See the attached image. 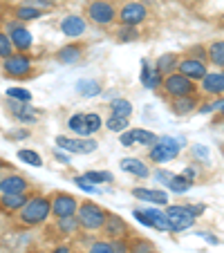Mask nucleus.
Returning a JSON list of instances; mask_svg holds the SVG:
<instances>
[{"mask_svg":"<svg viewBox=\"0 0 224 253\" xmlns=\"http://www.w3.org/2000/svg\"><path fill=\"white\" fill-rule=\"evenodd\" d=\"M101 124H103V119H101V115H96V112H90V115H86V130H88V137L94 132H99Z\"/></svg>","mask_w":224,"mask_h":253,"instance_id":"nucleus-39","label":"nucleus"},{"mask_svg":"<svg viewBox=\"0 0 224 253\" xmlns=\"http://www.w3.org/2000/svg\"><path fill=\"white\" fill-rule=\"evenodd\" d=\"M197 105H200V101H197L195 94L177 96V99H171V112L175 117H186V115H191L193 110H197Z\"/></svg>","mask_w":224,"mask_h":253,"instance_id":"nucleus-17","label":"nucleus"},{"mask_svg":"<svg viewBox=\"0 0 224 253\" xmlns=\"http://www.w3.org/2000/svg\"><path fill=\"white\" fill-rule=\"evenodd\" d=\"M110 110H112L115 117H124V119H128V117L133 115V103H130L128 99H115L112 103H110Z\"/></svg>","mask_w":224,"mask_h":253,"instance_id":"nucleus-31","label":"nucleus"},{"mask_svg":"<svg viewBox=\"0 0 224 253\" xmlns=\"http://www.w3.org/2000/svg\"><path fill=\"white\" fill-rule=\"evenodd\" d=\"M79 220L77 215H67V217H58L56 220V231L63 235V238H72V235L79 233Z\"/></svg>","mask_w":224,"mask_h":253,"instance_id":"nucleus-24","label":"nucleus"},{"mask_svg":"<svg viewBox=\"0 0 224 253\" xmlns=\"http://www.w3.org/2000/svg\"><path fill=\"white\" fill-rule=\"evenodd\" d=\"M45 16V9H39V7H32V5H18L14 7V18L25 23V20H36Z\"/></svg>","mask_w":224,"mask_h":253,"instance_id":"nucleus-26","label":"nucleus"},{"mask_svg":"<svg viewBox=\"0 0 224 253\" xmlns=\"http://www.w3.org/2000/svg\"><path fill=\"white\" fill-rule=\"evenodd\" d=\"M9 39H11V45H14V52H20V54H27L29 47H32V34L25 25H18L16 29L9 32Z\"/></svg>","mask_w":224,"mask_h":253,"instance_id":"nucleus-16","label":"nucleus"},{"mask_svg":"<svg viewBox=\"0 0 224 253\" xmlns=\"http://www.w3.org/2000/svg\"><path fill=\"white\" fill-rule=\"evenodd\" d=\"M133 215L137 217L139 222H141L143 226H150V229H153V224H150V217H148V215L143 213V211H139V209H137V211H133Z\"/></svg>","mask_w":224,"mask_h":253,"instance_id":"nucleus-45","label":"nucleus"},{"mask_svg":"<svg viewBox=\"0 0 224 253\" xmlns=\"http://www.w3.org/2000/svg\"><path fill=\"white\" fill-rule=\"evenodd\" d=\"M27 193H20V195H0V209L5 211V213H18L25 204L29 202Z\"/></svg>","mask_w":224,"mask_h":253,"instance_id":"nucleus-20","label":"nucleus"},{"mask_svg":"<svg viewBox=\"0 0 224 253\" xmlns=\"http://www.w3.org/2000/svg\"><path fill=\"white\" fill-rule=\"evenodd\" d=\"M32 188L27 177L18 175V172H9V175L0 177V195H20Z\"/></svg>","mask_w":224,"mask_h":253,"instance_id":"nucleus-12","label":"nucleus"},{"mask_svg":"<svg viewBox=\"0 0 224 253\" xmlns=\"http://www.w3.org/2000/svg\"><path fill=\"white\" fill-rule=\"evenodd\" d=\"M130 132V139H133V143H139V146H155L157 143V134L150 132V130H143V128H133L128 130Z\"/></svg>","mask_w":224,"mask_h":253,"instance_id":"nucleus-28","label":"nucleus"},{"mask_svg":"<svg viewBox=\"0 0 224 253\" xmlns=\"http://www.w3.org/2000/svg\"><path fill=\"white\" fill-rule=\"evenodd\" d=\"M143 213L150 217V224H153V229L157 231H168V217L164 211H157V209H146Z\"/></svg>","mask_w":224,"mask_h":253,"instance_id":"nucleus-30","label":"nucleus"},{"mask_svg":"<svg viewBox=\"0 0 224 253\" xmlns=\"http://www.w3.org/2000/svg\"><path fill=\"white\" fill-rule=\"evenodd\" d=\"M177 63H179V56H177V54H164V56L157 58L155 70H157L162 77H168V74L177 72Z\"/></svg>","mask_w":224,"mask_h":253,"instance_id":"nucleus-25","label":"nucleus"},{"mask_svg":"<svg viewBox=\"0 0 224 253\" xmlns=\"http://www.w3.org/2000/svg\"><path fill=\"white\" fill-rule=\"evenodd\" d=\"M86 16L88 20H92L99 27H108L117 20V9L108 0H90L86 7Z\"/></svg>","mask_w":224,"mask_h":253,"instance_id":"nucleus-5","label":"nucleus"},{"mask_svg":"<svg viewBox=\"0 0 224 253\" xmlns=\"http://www.w3.org/2000/svg\"><path fill=\"white\" fill-rule=\"evenodd\" d=\"M200 235H202V238H204V240H209L211 244H218V240H215V238H213V235H211V233H200Z\"/></svg>","mask_w":224,"mask_h":253,"instance_id":"nucleus-50","label":"nucleus"},{"mask_svg":"<svg viewBox=\"0 0 224 253\" xmlns=\"http://www.w3.org/2000/svg\"><path fill=\"white\" fill-rule=\"evenodd\" d=\"M110 244H112V253H130L128 240H126V238H119V240H110Z\"/></svg>","mask_w":224,"mask_h":253,"instance_id":"nucleus-43","label":"nucleus"},{"mask_svg":"<svg viewBox=\"0 0 224 253\" xmlns=\"http://www.w3.org/2000/svg\"><path fill=\"white\" fill-rule=\"evenodd\" d=\"M155 179H159V182H162L166 188H171L173 193H186L193 186V182H188L186 177L173 175V172H168V170H157L155 172Z\"/></svg>","mask_w":224,"mask_h":253,"instance_id":"nucleus-13","label":"nucleus"},{"mask_svg":"<svg viewBox=\"0 0 224 253\" xmlns=\"http://www.w3.org/2000/svg\"><path fill=\"white\" fill-rule=\"evenodd\" d=\"M56 159H58V162H63V164L70 162V157H67V155H63V153H58V150H56Z\"/></svg>","mask_w":224,"mask_h":253,"instance_id":"nucleus-49","label":"nucleus"},{"mask_svg":"<svg viewBox=\"0 0 224 253\" xmlns=\"http://www.w3.org/2000/svg\"><path fill=\"white\" fill-rule=\"evenodd\" d=\"M83 56V45L81 43H67L56 52V61L63 65H72Z\"/></svg>","mask_w":224,"mask_h":253,"instance_id":"nucleus-19","label":"nucleus"},{"mask_svg":"<svg viewBox=\"0 0 224 253\" xmlns=\"http://www.w3.org/2000/svg\"><path fill=\"white\" fill-rule=\"evenodd\" d=\"M128 247H130V253H159L157 244L153 240L141 238V235H130Z\"/></svg>","mask_w":224,"mask_h":253,"instance_id":"nucleus-22","label":"nucleus"},{"mask_svg":"<svg viewBox=\"0 0 224 253\" xmlns=\"http://www.w3.org/2000/svg\"><path fill=\"white\" fill-rule=\"evenodd\" d=\"M159 90H164V94L171 96V99H177V96H191V94H195L197 85L191 81V79L181 77L179 72H173V74L164 77L162 87H159Z\"/></svg>","mask_w":224,"mask_h":253,"instance_id":"nucleus-4","label":"nucleus"},{"mask_svg":"<svg viewBox=\"0 0 224 253\" xmlns=\"http://www.w3.org/2000/svg\"><path fill=\"white\" fill-rule=\"evenodd\" d=\"M117 41H121V43H133V41H139V29L121 25L119 32H117Z\"/></svg>","mask_w":224,"mask_h":253,"instance_id":"nucleus-36","label":"nucleus"},{"mask_svg":"<svg viewBox=\"0 0 224 253\" xmlns=\"http://www.w3.org/2000/svg\"><path fill=\"white\" fill-rule=\"evenodd\" d=\"M77 90L81 96H94L101 92V83L99 81H90V79H83L77 83Z\"/></svg>","mask_w":224,"mask_h":253,"instance_id":"nucleus-32","label":"nucleus"},{"mask_svg":"<svg viewBox=\"0 0 224 253\" xmlns=\"http://www.w3.org/2000/svg\"><path fill=\"white\" fill-rule=\"evenodd\" d=\"M141 67H143V72H141V83L148 87V90H159V87H162L164 77L159 74L157 70H150L148 61H143V63H141Z\"/></svg>","mask_w":224,"mask_h":253,"instance_id":"nucleus-23","label":"nucleus"},{"mask_svg":"<svg viewBox=\"0 0 224 253\" xmlns=\"http://www.w3.org/2000/svg\"><path fill=\"white\" fill-rule=\"evenodd\" d=\"M101 233L105 235V240H119V238H130V226L128 222L117 213H110L108 211V217H105V224L101 229Z\"/></svg>","mask_w":224,"mask_h":253,"instance_id":"nucleus-9","label":"nucleus"},{"mask_svg":"<svg viewBox=\"0 0 224 253\" xmlns=\"http://www.w3.org/2000/svg\"><path fill=\"white\" fill-rule=\"evenodd\" d=\"M49 215H52V209H49V195H32L27 204L16 213V220H18L20 226L34 229V226L45 224V222L49 220Z\"/></svg>","mask_w":224,"mask_h":253,"instance_id":"nucleus-1","label":"nucleus"},{"mask_svg":"<svg viewBox=\"0 0 224 253\" xmlns=\"http://www.w3.org/2000/svg\"><path fill=\"white\" fill-rule=\"evenodd\" d=\"M61 32L65 34V36H70V39H79V36H83V34L88 32V23L83 16H65V18L61 20Z\"/></svg>","mask_w":224,"mask_h":253,"instance_id":"nucleus-14","label":"nucleus"},{"mask_svg":"<svg viewBox=\"0 0 224 253\" xmlns=\"http://www.w3.org/2000/svg\"><path fill=\"white\" fill-rule=\"evenodd\" d=\"M105 217H108V211H105L101 204H96V202H90V200L81 202L77 209L79 226H81L83 231H90V233L103 229Z\"/></svg>","mask_w":224,"mask_h":253,"instance_id":"nucleus-2","label":"nucleus"},{"mask_svg":"<svg viewBox=\"0 0 224 253\" xmlns=\"http://www.w3.org/2000/svg\"><path fill=\"white\" fill-rule=\"evenodd\" d=\"M197 217H191V215H181V217H168V231L171 233H179V231L193 229L195 226Z\"/></svg>","mask_w":224,"mask_h":253,"instance_id":"nucleus-29","label":"nucleus"},{"mask_svg":"<svg viewBox=\"0 0 224 253\" xmlns=\"http://www.w3.org/2000/svg\"><path fill=\"white\" fill-rule=\"evenodd\" d=\"M7 166H9V164H7L5 159H0V170H2V168H7Z\"/></svg>","mask_w":224,"mask_h":253,"instance_id":"nucleus-51","label":"nucleus"},{"mask_svg":"<svg viewBox=\"0 0 224 253\" xmlns=\"http://www.w3.org/2000/svg\"><path fill=\"white\" fill-rule=\"evenodd\" d=\"M206 56H209V63L220 70H224V41H213L206 49Z\"/></svg>","mask_w":224,"mask_h":253,"instance_id":"nucleus-27","label":"nucleus"},{"mask_svg":"<svg viewBox=\"0 0 224 253\" xmlns=\"http://www.w3.org/2000/svg\"><path fill=\"white\" fill-rule=\"evenodd\" d=\"M18 159L25 164H29V166H43V159H41L39 153H34V150H27V148H20L18 150Z\"/></svg>","mask_w":224,"mask_h":253,"instance_id":"nucleus-35","label":"nucleus"},{"mask_svg":"<svg viewBox=\"0 0 224 253\" xmlns=\"http://www.w3.org/2000/svg\"><path fill=\"white\" fill-rule=\"evenodd\" d=\"M72 182L77 184V186L81 188V191H86V193H99V188H96V186H92V184L88 182V179H86V177H83V175H77V177H74V179H72Z\"/></svg>","mask_w":224,"mask_h":253,"instance_id":"nucleus-42","label":"nucleus"},{"mask_svg":"<svg viewBox=\"0 0 224 253\" xmlns=\"http://www.w3.org/2000/svg\"><path fill=\"white\" fill-rule=\"evenodd\" d=\"M218 112H220V119H224V103H222V108H220Z\"/></svg>","mask_w":224,"mask_h":253,"instance_id":"nucleus-52","label":"nucleus"},{"mask_svg":"<svg viewBox=\"0 0 224 253\" xmlns=\"http://www.w3.org/2000/svg\"><path fill=\"white\" fill-rule=\"evenodd\" d=\"M202 92L209 96H222L224 94V72H209L204 79H202Z\"/></svg>","mask_w":224,"mask_h":253,"instance_id":"nucleus-15","label":"nucleus"},{"mask_svg":"<svg viewBox=\"0 0 224 253\" xmlns=\"http://www.w3.org/2000/svg\"><path fill=\"white\" fill-rule=\"evenodd\" d=\"M177 72H179L181 77L191 79V81L195 83V81H202V79L209 74V67H206L204 61H197V58L186 56V58H179V63H177Z\"/></svg>","mask_w":224,"mask_h":253,"instance_id":"nucleus-11","label":"nucleus"},{"mask_svg":"<svg viewBox=\"0 0 224 253\" xmlns=\"http://www.w3.org/2000/svg\"><path fill=\"white\" fill-rule=\"evenodd\" d=\"M49 253H74L70 247H65V244H58V247H54Z\"/></svg>","mask_w":224,"mask_h":253,"instance_id":"nucleus-48","label":"nucleus"},{"mask_svg":"<svg viewBox=\"0 0 224 253\" xmlns=\"http://www.w3.org/2000/svg\"><path fill=\"white\" fill-rule=\"evenodd\" d=\"M181 177H186V179H188V182H193V179H195V177H197V170H195V168H184V172H181Z\"/></svg>","mask_w":224,"mask_h":253,"instance_id":"nucleus-46","label":"nucleus"},{"mask_svg":"<svg viewBox=\"0 0 224 253\" xmlns=\"http://www.w3.org/2000/svg\"><path fill=\"white\" fill-rule=\"evenodd\" d=\"M2 72L7 79H16V81H25L27 77H32L34 72V63L29 54H20L14 52L9 58L2 61Z\"/></svg>","mask_w":224,"mask_h":253,"instance_id":"nucleus-3","label":"nucleus"},{"mask_svg":"<svg viewBox=\"0 0 224 253\" xmlns=\"http://www.w3.org/2000/svg\"><path fill=\"white\" fill-rule=\"evenodd\" d=\"M49 209H52V215L54 217H67V215H77V209H79V200L70 193H52L49 195Z\"/></svg>","mask_w":224,"mask_h":253,"instance_id":"nucleus-7","label":"nucleus"},{"mask_svg":"<svg viewBox=\"0 0 224 253\" xmlns=\"http://www.w3.org/2000/svg\"><path fill=\"white\" fill-rule=\"evenodd\" d=\"M121 170L128 172V175L139 177V179H148V177H150V168H148V164H143L141 159H137V157H124L121 159Z\"/></svg>","mask_w":224,"mask_h":253,"instance_id":"nucleus-18","label":"nucleus"},{"mask_svg":"<svg viewBox=\"0 0 224 253\" xmlns=\"http://www.w3.org/2000/svg\"><path fill=\"white\" fill-rule=\"evenodd\" d=\"M121 146H126V148H130V146H134L133 139H130V132H121Z\"/></svg>","mask_w":224,"mask_h":253,"instance_id":"nucleus-47","label":"nucleus"},{"mask_svg":"<svg viewBox=\"0 0 224 253\" xmlns=\"http://www.w3.org/2000/svg\"><path fill=\"white\" fill-rule=\"evenodd\" d=\"M7 99L18 101V103H29L32 94H29L27 90H23V87H9V90H7Z\"/></svg>","mask_w":224,"mask_h":253,"instance_id":"nucleus-40","label":"nucleus"},{"mask_svg":"<svg viewBox=\"0 0 224 253\" xmlns=\"http://www.w3.org/2000/svg\"><path fill=\"white\" fill-rule=\"evenodd\" d=\"M222 72H224V70H222Z\"/></svg>","mask_w":224,"mask_h":253,"instance_id":"nucleus-53","label":"nucleus"},{"mask_svg":"<svg viewBox=\"0 0 224 253\" xmlns=\"http://www.w3.org/2000/svg\"><path fill=\"white\" fill-rule=\"evenodd\" d=\"M181 150V141L179 139H173V137H159L155 146H150L148 150V159L153 164H164V162H171L179 155Z\"/></svg>","mask_w":224,"mask_h":253,"instance_id":"nucleus-6","label":"nucleus"},{"mask_svg":"<svg viewBox=\"0 0 224 253\" xmlns=\"http://www.w3.org/2000/svg\"><path fill=\"white\" fill-rule=\"evenodd\" d=\"M188 56L191 58H197V61H204L206 63V47H202V45H195V47L188 49Z\"/></svg>","mask_w":224,"mask_h":253,"instance_id":"nucleus-44","label":"nucleus"},{"mask_svg":"<svg viewBox=\"0 0 224 253\" xmlns=\"http://www.w3.org/2000/svg\"><path fill=\"white\" fill-rule=\"evenodd\" d=\"M11 54H14V45H11L9 34L0 29V58L5 61V58H9Z\"/></svg>","mask_w":224,"mask_h":253,"instance_id":"nucleus-37","label":"nucleus"},{"mask_svg":"<svg viewBox=\"0 0 224 253\" xmlns=\"http://www.w3.org/2000/svg\"><path fill=\"white\" fill-rule=\"evenodd\" d=\"M88 179V182H92V184H103V182H112L115 177H112V172H108V170H88L86 175H83Z\"/></svg>","mask_w":224,"mask_h":253,"instance_id":"nucleus-34","label":"nucleus"},{"mask_svg":"<svg viewBox=\"0 0 224 253\" xmlns=\"http://www.w3.org/2000/svg\"><path fill=\"white\" fill-rule=\"evenodd\" d=\"M56 146L63 150H67V153L72 155H90L96 150V146L99 143L94 141V139H72V137H63V134H58L56 137Z\"/></svg>","mask_w":224,"mask_h":253,"instance_id":"nucleus-10","label":"nucleus"},{"mask_svg":"<svg viewBox=\"0 0 224 253\" xmlns=\"http://www.w3.org/2000/svg\"><path fill=\"white\" fill-rule=\"evenodd\" d=\"M83 253H112V244H110V240H92L90 247Z\"/></svg>","mask_w":224,"mask_h":253,"instance_id":"nucleus-38","label":"nucleus"},{"mask_svg":"<svg viewBox=\"0 0 224 253\" xmlns=\"http://www.w3.org/2000/svg\"><path fill=\"white\" fill-rule=\"evenodd\" d=\"M67 128L72 130L74 134H81V137H88V130H86V115H72L70 121H67Z\"/></svg>","mask_w":224,"mask_h":253,"instance_id":"nucleus-33","label":"nucleus"},{"mask_svg":"<svg viewBox=\"0 0 224 253\" xmlns=\"http://www.w3.org/2000/svg\"><path fill=\"white\" fill-rule=\"evenodd\" d=\"M133 197L141 202H153V204H168V195L164 191H153V188H133Z\"/></svg>","mask_w":224,"mask_h":253,"instance_id":"nucleus-21","label":"nucleus"},{"mask_svg":"<svg viewBox=\"0 0 224 253\" xmlns=\"http://www.w3.org/2000/svg\"><path fill=\"white\" fill-rule=\"evenodd\" d=\"M146 18H148V9L137 0L126 2L119 9V23L126 25V27H139L141 23H146Z\"/></svg>","mask_w":224,"mask_h":253,"instance_id":"nucleus-8","label":"nucleus"},{"mask_svg":"<svg viewBox=\"0 0 224 253\" xmlns=\"http://www.w3.org/2000/svg\"><path fill=\"white\" fill-rule=\"evenodd\" d=\"M105 126H108V130H112V132H124V130L128 128V119L112 115L108 121H105Z\"/></svg>","mask_w":224,"mask_h":253,"instance_id":"nucleus-41","label":"nucleus"}]
</instances>
